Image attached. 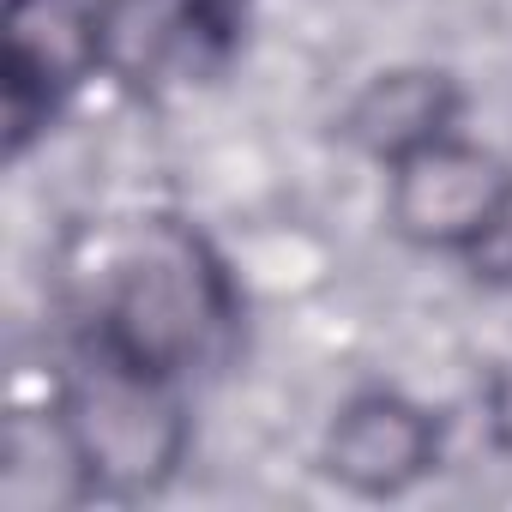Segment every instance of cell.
I'll return each mask as SVG.
<instances>
[{
    "label": "cell",
    "mask_w": 512,
    "mask_h": 512,
    "mask_svg": "<svg viewBox=\"0 0 512 512\" xmlns=\"http://www.w3.org/2000/svg\"><path fill=\"white\" fill-rule=\"evenodd\" d=\"M103 79L97 0H7L0 7V139L19 163L61 109Z\"/></svg>",
    "instance_id": "277c9868"
},
{
    "label": "cell",
    "mask_w": 512,
    "mask_h": 512,
    "mask_svg": "<svg viewBox=\"0 0 512 512\" xmlns=\"http://www.w3.org/2000/svg\"><path fill=\"white\" fill-rule=\"evenodd\" d=\"M0 500H7L13 512H49V506L91 500L79 452L67 440V422H61L55 398L43 410H13V422H7V464H0Z\"/></svg>",
    "instance_id": "ba28073f"
},
{
    "label": "cell",
    "mask_w": 512,
    "mask_h": 512,
    "mask_svg": "<svg viewBox=\"0 0 512 512\" xmlns=\"http://www.w3.org/2000/svg\"><path fill=\"white\" fill-rule=\"evenodd\" d=\"M55 410L79 452L91 500H151L187 464L193 416L181 380L109 362L97 350H73L55 386Z\"/></svg>",
    "instance_id": "7a4b0ae2"
},
{
    "label": "cell",
    "mask_w": 512,
    "mask_h": 512,
    "mask_svg": "<svg viewBox=\"0 0 512 512\" xmlns=\"http://www.w3.org/2000/svg\"><path fill=\"white\" fill-rule=\"evenodd\" d=\"M506 193H512V169L488 145L446 133L386 169V223L398 241L422 253H458L464 260L476 235L494 223Z\"/></svg>",
    "instance_id": "5b68a950"
},
{
    "label": "cell",
    "mask_w": 512,
    "mask_h": 512,
    "mask_svg": "<svg viewBox=\"0 0 512 512\" xmlns=\"http://www.w3.org/2000/svg\"><path fill=\"white\" fill-rule=\"evenodd\" d=\"M458 121H464V91L446 67H386L362 79V91L344 103L338 139L368 163L392 169L398 157L458 133Z\"/></svg>",
    "instance_id": "52a82bcc"
},
{
    "label": "cell",
    "mask_w": 512,
    "mask_h": 512,
    "mask_svg": "<svg viewBox=\"0 0 512 512\" xmlns=\"http://www.w3.org/2000/svg\"><path fill=\"white\" fill-rule=\"evenodd\" d=\"M464 266H470V278H482V284H494V290H512V193L500 199V211H494V223L476 235V247L464 253Z\"/></svg>",
    "instance_id": "9c48e42d"
},
{
    "label": "cell",
    "mask_w": 512,
    "mask_h": 512,
    "mask_svg": "<svg viewBox=\"0 0 512 512\" xmlns=\"http://www.w3.org/2000/svg\"><path fill=\"white\" fill-rule=\"evenodd\" d=\"M247 0H97L103 79L139 103L217 85L241 55Z\"/></svg>",
    "instance_id": "3957f363"
},
{
    "label": "cell",
    "mask_w": 512,
    "mask_h": 512,
    "mask_svg": "<svg viewBox=\"0 0 512 512\" xmlns=\"http://www.w3.org/2000/svg\"><path fill=\"white\" fill-rule=\"evenodd\" d=\"M73 350L193 380L211 368L241 320L235 278L211 235L175 211H115L67 241Z\"/></svg>",
    "instance_id": "6da1fadb"
},
{
    "label": "cell",
    "mask_w": 512,
    "mask_h": 512,
    "mask_svg": "<svg viewBox=\"0 0 512 512\" xmlns=\"http://www.w3.org/2000/svg\"><path fill=\"white\" fill-rule=\"evenodd\" d=\"M440 464V422L404 392H356L320 434V470L356 500H398Z\"/></svg>",
    "instance_id": "8992f818"
}]
</instances>
